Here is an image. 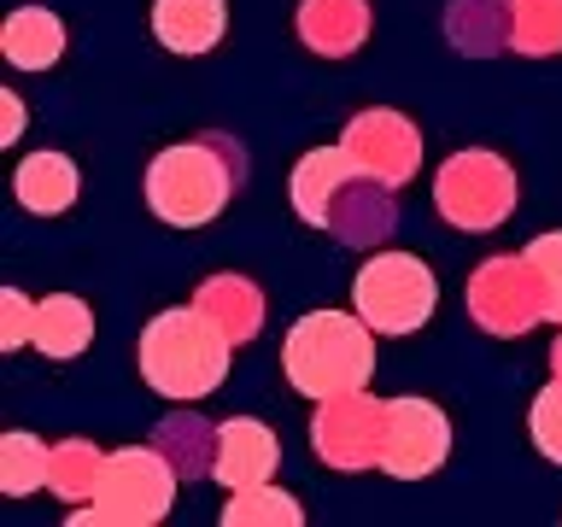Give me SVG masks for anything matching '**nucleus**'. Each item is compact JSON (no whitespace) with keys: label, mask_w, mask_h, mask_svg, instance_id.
<instances>
[{"label":"nucleus","mask_w":562,"mask_h":527,"mask_svg":"<svg viewBox=\"0 0 562 527\" xmlns=\"http://www.w3.org/2000/svg\"><path fill=\"white\" fill-rule=\"evenodd\" d=\"M228 358H235V340H228L200 305L158 311L135 340L140 381H147L158 399H176V404H200V399L217 393L228 381Z\"/></svg>","instance_id":"1"},{"label":"nucleus","mask_w":562,"mask_h":527,"mask_svg":"<svg viewBox=\"0 0 562 527\" xmlns=\"http://www.w3.org/2000/svg\"><path fill=\"white\" fill-rule=\"evenodd\" d=\"M246 182V153L228 135L176 141L147 165V211L170 228H205Z\"/></svg>","instance_id":"2"},{"label":"nucleus","mask_w":562,"mask_h":527,"mask_svg":"<svg viewBox=\"0 0 562 527\" xmlns=\"http://www.w3.org/2000/svg\"><path fill=\"white\" fill-rule=\"evenodd\" d=\"M375 340L381 334L358 311H305L281 340V369L299 399L323 404L340 393H358L375 375Z\"/></svg>","instance_id":"3"},{"label":"nucleus","mask_w":562,"mask_h":527,"mask_svg":"<svg viewBox=\"0 0 562 527\" xmlns=\"http://www.w3.org/2000/svg\"><path fill=\"white\" fill-rule=\"evenodd\" d=\"M182 469L158 446H123L105 457L94 498L70 509V527H158L176 504Z\"/></svg>","instance_id":"4"},{"label":"nucleus","mask_w":562,"mask_h":527,"mask_svg":"<svg viewBox=\"0 0 562 527\" xmlns=\"http://www.w3.org/2000/svg\"><path fill=\"white\" fill-rule=\"evenodd\" d=\"M351 311L386 340L416 334L439 311V276L416 253H369L363 270L351 276Z\"/></svg>","instance_id":"5"},{"label":"nucleus","mask_w":562,"mask_h":527,"mask_svg":"<svg viewBox=\"0 0 562 527\" xmlns=\"http://www.w3.org/2000/svg\"><path fill=\"white\" fill-rule=\"evenodd\" d=\"M521 200V182L509 170V158H498L492 147H463L451 153L434 176V205L439 217L463 235H486V228L509 223V211Z\"/></svg>","instance_id":"6"},{"label":"nucleus","mask_w":562,"mask_h":527,"mask_svg":"<svg viewBox=\"0 0 562 527\" xmlns=\"http://www.w3.org/2000/svg\"><path fill=\"white\" fill-rule=\"evenodd\" d=\"M469 316L492 340H516V334L551 323V299H544V276L533 270L527 253H492L474 264L469 276Z\"/></svg>","instance_id":"7"},{"label":"nucleus","mask_w":562,"mask_h":527,"mask_svg":"<svg viewBox=\"0 0 562 527\" xmlns=\"http://www.w3.org/2000/svg\"><path fill=\"white\" fill-rule=\"evenodd\" d=\"M386 404L393 399H369V386L340 399H323L311 411V451L328 469L358 474V469H381V446H386Z\"/></svg>","instance_id":"8"},{"label":"nucleus","mask_w":562,"mask_h":527,"mask_svg":"<svg viewBox=\"0 0 562 527\" xmlns=\"http://www.w3.org/2000/svg\"><path fill=\"white\" fill-rule=\"evenodd\" d=\"M340 147L351 153L358 176H369V182H381L393 193L422 170V130L404 112H393V105H363V112L346 123Z\"/></svg>","instance_id":"9"},{"label":"nucleus","mask_w":562,"mask_h":527,"mask_svg":"<svg viewBox=\"0 0 562 527\" xmlns=\"http://www.w3.org/2000/svg\"><path fill=\"white\" fill-rule=\"evenodd\" d=\"M451 457V416L434 399L404 393L386 404V446H381V474L393 481H428Z\"/></svg>","instance_id":"10"},{"label":"nucleus","mask_w":562,"mask_h":527,"mask_svg":"<svg viewBox=\"0 0 562 527\" xmlns=\"http://www.w3.org/2000/svg\"><path fill=\"white\" fill-rule=\"evenodd\" d=\"M276 463H281V439H276L270 422L228 416L223 428H217V463H211V481H217L223 492L276 481Z\"/></svg>","instance_id":"11"},{"label":"nucleus","mask_w":562,"mask_h":527,"mask_svg":"<svg viewBox=\"0 0 562 527\" xmlns=\"http://www.w3.org/2000/svg\"><path fill=\"white\" fill-rule=\"evenodd\" d=\"M299 42L316 59H351L369 42V0H299Z\"/></svg>","instance_id":"12"},{"label":"nucleus","mask_w":562,"mask_h":527,"mask_svg":"<svg viewBox=\"0 0 562 527\" xmlns=\"http://www.w3.org/2000/svg\"><path fill=\"white\" fill-rule=\"evenodd\" d=\"M228 30V7L223 0H153V35L165 53H182V59H200L223 42Z\"/></svg>","instance_id":"13"},{"label":"nucleus","mask_w":562,"mask_h":527,"mask_svg":"<svg viewBox=\"0 0 562 527\" xmlns=\"http://www.w3.org/2000/svg\"><path fill=\"white\" fill-rule=\"evenodd\" d=\"M12 188H18V205H24L30 217H65V211L77 205V193H82V176H77V158L42 147V153H30L24 165H18Z\"/></svg>","instance_id":"14"},{"label":"nucleus","mask_w":562,"mask_h":527,"mask_svg":"<svg viewBox=\"0 0 562 527\" xmlns=\"http://www.w3.org/2000/svg\"><path fill=\"white\" fill-rule=\"evenodd\" d=\"M358 176V165H351V153L346 147H316V153H305L293 165V182H288V193H293V211L305 217L311 228H328V205L340 200V188Z\"/></svg>","instance_id":"15"},{"label":"nucleus","mask_w":562,"mask_h":527,"mask_svg":"<svg viewBox=\"0 0 562 527\" xmlns=\"http://www.w3.org/2000/svg\"><path fill=\"white\" fill-rule=\"evenodd\" d=\"M193 305H200L235 346H252L263 334V293H258V281H246L235 270H228V276H205L200 293H193Z\"/></svg>","instance_id":"16"},{"label":"nucleus","mask_w":562,"mask_h":527,"mask_svg":"<svg viewBox=\"0 0 562 527\" xmlns=\"http://www.w3.org/2000/svg\"><path fill=\"white\" fill-rule=\"evenodd\" d=\"M0 53L12 70H53L65 59V18L47 7H18L0 24Z\"/></svg>","instance_id":"17"},{"label":"nucleus","mask_w":562,"mask_h":527,"mask_svg":"<svg viewBox=\"0 0 562 527\" xmlns=\"http://www.w3.org/2000/svg\"><path fill=\"white\" fill-rule=\"evenodd\" d=\"M398 211H393V188L369 182V176H351V182L340 188V200L328 205V228L351 246H369L381 235H393Z\"/></svg>","instance_id":"18"},{"label":"nucleus","mask_w":562,"mask_h":527,"mask_svg":"<svg viewBox=\"0 0 562 527\" xmlns=\"http://www.w3.org/2000/svg\"><path fill=\"white\" fill-rule=\"evenodd\" d=\"M88 340H94V311H88V299H77V293L35 299V351H42V358L70 363L88 351Z\"/></svg>","instance_id":"19"},{"label":"nucleus","mask_w":562,"mask_h":527,"mask_svg":"<svg viewBox=\"0 0 562 527\" xmlns=\"http://www.w3.org/2000/svg\"><path fill=\"white\" fill-rule=\"evenodd\" d=\"M504 47L521 59L562 53V0H504Z\"/></svg>","instance_id":"20"},{"label":"nucleus","mask_w":562,"mask_h":527,"mask_svg":"<svg viewBox=\"0 0 562 527\" xmlns=\"http://www.w3.org/2000/svg\"><path fill=\"white\" fill-rule=\"evenodd\" d=\"M217 522L223 527H305V504H299L293 492H281L276 481H263V486L228 492Z\"/></svg>","instance_id":"21"},{"label":"nucleus","mask_w":562,"mask_h":527,"mask_svg":"<svg viewBox=\"0 0 562 527\" xmlns=\"http://www.w3.org/2000/svg\"><path fill=\"white\" fill-rule=\"evenodd\" d=\"M105 457L112 451H100L94 439H59V446H53V463H47V486L70 504H88L100 486V474H105Z\"/></svg>","instance_id":"22"},{"label":"nucleus","mask_w":562,"mask_h":527,"mask_svg":"<svg viewBox=\"0 0 562 527\" xmlns=\"http://www.w3.org/2000/svg\"><path fill=\"white\" fill-rule=\"evenodd\" d=\"M47 463H53L47 439H35L30 428L0 434V492L7 498H30L35 486H47Z\"/></svg>","instance_id":"23"},{"label":"nucleus","mask_w":562,"mask_h":527,"mask_svg":"<svg viewBox=\"0 0 562 527\" xmlns=\"http://www.w3.org/2000/svg\"><path fill=\"white\" fill-rule=\"evenodd\" d=\"M153 446L182 469V481H200V474H211V463H217V428H205L200 416H170L165 428L153 434Z\"/></svg>","instance_id":"24"},{"label":"nucleus","mask_w":562,"mask_h":527,"mask_svg":"<svg viewBox=\"0 0 562 527\" xmlns=\"http://www.w3.org/2000/svg\"><path fill=\"white\" fill-rule=\"evenodd\" d=\"M527 434H533V446L544 463L562 469V381L551 375V386H539L533 399V416H527Z\"/></svg>","instance_id":"25"},{"label":"nucleus","mask_w":562,"mask_h":527,"mask_svg":"<svg viewBox=\"0 0 562 527\" xmlns=\"http://www.w3.org/2000/svg\"><path fill=\"white\" fill-rule=\"evenodd\" d=\"M35 346V299L24 288L0 293V351H24Z\"/></svg>","instance_id":"26"},{"label":"nucleus","mask_w":562,"mask_h":527,"mask_svg":"<svg viewBox=\"0 0 562 527\" xmlns=\"http://www.w3.org/2000/svg\"><path fill=\"white\" fill-rule=\"evenodd\" d=\"M527 258L544 276V299H551V323H562V228L557 235H533L527 240Z\"/></svg>","instance_id":"27"},{"label":"nucleus","mask_w":562,"mask_h":527,"mask_svg":"<svg viewBox=\"0 0 562 527\" xmlns=\"http://www.w3.org/2000/svg\"><path fill=\"white\" fill-rule=\"evenodd\" d=\"M0 105H7V130H0V141H7V147H12V141L24 135V100H18L12 88H7V94H0Z\"/></svg>","instance_id":"28"},{"label":"nucleus","mask_w":562,"mask_h":527,"mask_svg":"<svg viewBox=\"0 0 562 527\" xmlns=\"http://www.w3.org/2000/svg\"><path fill=\"white\" fill-rule=\"evenodd\" d=\"M551 375L562 381V334H557V346H551Z\"/></svg>","instance_id":"29"}]
</instances>
